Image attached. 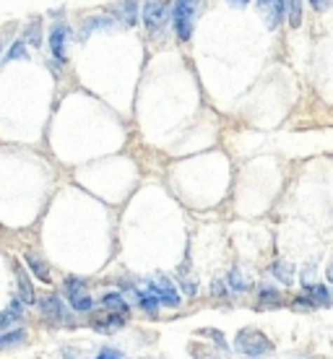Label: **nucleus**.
Returning a JSON list of instances; mask_svg holds the SVG:
<instances>
[{"instance_id": "f257e3e1", "label": "nucleus", "mask_w": 333, "mask_h": 359, "mask_svg": "<svg viewBox=\"0 0 333 359\" xmlns=\"http://www.w3.org/2000/svg\"><path fill=\"white\" fill-rule=\"evenodd\" d=\"M234 346H237L240 354L250 359H261L273 351V344L269 341V336L261 333L258 328H243V331L237 333V339H234Z\"/></svg>"}, {"instance_id": "f03ea898", "label": "nucleus", "mask_w": 333, "mask_h": 359, "mask_svg": "<svg viewBox=\"0 0 333 359\" xmlns=\"http://www.w3.org/2000/svg\"><path fill=\"white\" fill-rule=\"evenodd\" d=\"M201 0H175V8H172V21L177 29V36L182 42H188L193 36V21L198 16Z\"/></svg>"}, {"instance_id": "7ed1b4c3", "label": "nucleus", "mask_w": 333, "mask_h": 359, "mask_svg": "<svg viewBox=\"0 0 333 359\" xmlns=\"http://www.w3.org/2000/svg\"><path fill=\"white\" fill-rule=\"evenodd\" d=\"M141 16H144L146 29H162L172 16L170 0H144V8H141Z\"/></svg>"}, {"instance_id": "20e7f679", "label": "nucleus", "mask_w": 333, "mask_h": 359, "mask_svg": "<svg viewBox=\"0 0 333 359\" xmlns=\"http://www.w3.org/2000/svg\"><path fill=\"white\" fill-rule=\"evenodd\" d=\"M65 294H68V302H71L73 310H79V313H91L94 299H91L86 287H83V278H79V276L65 278Z\"/></svg>"}, {"instance_id": "39448f33", "label": "nucleus", "mask_w": 333, "mask_h": 359, "mask_svg": "<svg viewBox=\"0 0 333 359\" xmlns=\"http://www.w3.org/2000/svg\"><path fill=\"white\" fill-rule=\"evenodd\" d=\"M39 310H42V315H45L50 323L73 325V315L68 313V307L63 305V299H60L57 294L42 297V302H39Z\"/></svg>"}, {"instance_id": "423d86ee", "label": "nucleus", "mask_w": 333, "mask_h": 359, "mask_svg": "<svg viewBox=\"0 0 333 359\" xmlns=\"http://www.w3.org/2000/svg\"><path fill=\"white\" fill-rule=\"evenodd\" d=\"M149 292H151L154 297H156V302H162V305L167 307H180V294H177V289L172 287V281L170 278H164V276H154L149 278Z\"/></svg>"}, {"instance_id": "0eeeda50", "label": "nucleus", "mask_w": 333, "mask_h": 359, "mask_svg": "<svg viewBox=\"0 0 333 359\" xmlns=\"http://www.w3.org/2000/svg\"><path fill=\"white\" fill-rule=\"evenodd\" d=\"M258 13L263 16L269 29H279V24L287 16V3L284 0H258Z\"/></svg>"}, {"instance_id": "6e6552de", "label": "nucleus", "mask_w": 333, "mask_h": 359, "mask_svg": "<svg viewBox=\"0 0 333 359\" xmlns=\"http://www.w3.org/2000/svg\"><path fill=\"white\" fill-rule=\"evenodd\" d=\"M65 47H68V27L55 24L53 32H50V50L57 60H65Z\"/></svg>"}, {"instance_id": "1a4fd4ad", "label": "nucleus", "mask_w": 333, "mask_h": 359, "mask_svg": "<svg viewBox=\"0 0 333 359\" xmlns=\"http://www.w3.org/2000/svg\"><path fill=\"white\" fill-rule=\"evenodd\" d=\"M102 307H104V313L112 315H123V318L130 315V307H128L125 297L120 294V292H107V294L102 297Z\"/></svg>"}, {"instance_id": "9d476101", "label": "nucleus", "mask_w": 333, "mask_h": 359, "mask_svg": "<svg viewBox=\"0 0 333 359\" xmlns=\"http://www.w3.org/2000/svg\"><path fill=\"white\" fill-rule=\"evenodd\" d=\"M305 297H307V302L313 307H328L331 305V292L323 287V284H305Z\"/></svg>"}, {"instance_id": "9b49d317", "label": "nucleus", "mask_w": 333, "mask_h": 359, "mask_svg": "<svg viewBox=\"0 0 333 359\" xmlns=\"http://www.w3.org/2000/svg\"><path fill=\"white\" fill-rule=\"evenodd\" d=\"M16 284H18V297H21V305H34V287L29 281V273L24 269H16Z\"/></svg>"}, {"instance_id": "f8f14e48", "label": "nucleus", "mask_w": 333, "mask_h": 359, "mask_svg": "<svg viewBox=\"0 0 333 359\" xmlns=\"http://www.w3.org/2000/svg\"><path fill=\"white\" fill-rule=\"evenodd\" d=\"M125 320H128V318H123V315L107 313V315H100V318L94 320V328H97V331H102V333H112V331H117V328H123V325H125Z\"/></svg>"}, {"instance_id": "ddd939ff", "label": "nucleus", "mask_w": 333, "mask_h": 359, "mask_svg": "<svg viewBox=\"0 0 333 359\" xmlns=\"http://www.w3.org/2000/svg\"><path fill=\"white\" fill-rule=\"evenodd\" d=\"M115 16L125 24V27H135V16H138V0H125V3H117Z\"/></svg>"}, {"instance_id": "4468645a", "label": "nucleus", "mask_w": 333, "mask_h": 359, "mask_svg": "<svg viewBox=\"0 0 333 359\" xmlns=\"http://www.w3.org/2000/svg\"><path fill=\"white\" fill-rule=\"evenodd\" d=\"M271 276L287 287V284H292V281H294V266H292V263H287V261H276L273 266H271Z\"/></svg>"}, {"instance_id": "2eb2a0df", "label": "nucleus", "mask_w": 333, "mask_h": 359, "mask_svg": "<svg viewBox=\"0 0 333 359\" xmlns=\"http://www.w3.org/2000/svg\"><path fill=\"white\" fill-rule=\"evenodd\" d=\"M21 299H16V302H11L3 313H0V331H6V328H11V325L16 323V320H21Z\"/></svg>"}, {"instance_id": "dca6fc26", "label": "nucleus", "mask_w": 333, "mask_h": 359, "mask_svg": "<svg viewBox=\"0 0 333 359\" xmlns=\"http://www.w3.org/2000/svg\"><path fill=\"white\" fill-rule=\"evenodd\" d=\"M27 263L32 266V271H34L36 278H42L45 284H50V281H53V278H50V266H47V263L36 255V252H27Z\"/></svg>"}, {"instance_id": "f3484780", "label": "nucleus", "mask_w": 333, "mask_h": 359, "mask_svg": "<svg viewBox=\"0 0 333 359\" xmlns=\"http://www.w3.org/2000/svg\"><path fill=\"white\" fill-rule=\"evenodd\" d=\"M104 27H115V21L112 18H104V16H91L83 21V27H81V39H86V36L91 34V32H100V29Z\"/></svg>"}, {"instance_id": "a211bd4d", "label": "nucleus", "mask_w": 333, "mask_h": 359, "mask_svg": "<svg viewBox=\"0 0 333 359\" xmlns=\"http://www.w3.org/2000/svg\"><path fill=\"white\" fill-rule=\"evenodd\" d=\"M226 287L232 289V292H247L250 289V278L245 276L240 269H232L229 276H226Z\"/></svg>"}, {"instance_id": "6ab92c4d", "label": "nucleus", "mask_w": 333, "mask_h": 359, "mask_svg": "<svg viewBox=\"0 0 333 359\" xmlns=\"http://www.w3.org/2000/svg\"><path fill=\"white\" fill-rule=\"evenodd\" d=\"M258 299H261V307H279L281 305V292L279 289L263 284L261 292H258Z\"/></svg>"}, {"instance_id": "aec40b11", "label": "nucleus", "mask_w": 333, "mask_h": 359, "mask_svg": "<svg viewBox=\"0 0 333 359\" xmlns=\"http://www.w3.org/2000/svg\"><path fill=\"white\" fill-rule=\"evenodd\" d=\"M287 3V18H289V27L297 29L302 24V0H284Z\"/></svg>"}, {"instance_id": "412c9836", "label": "nucleus", "mask_w": 333, "mask_h": 359, "mask_svg": "<svg viewBox=\"0 0 333 359\" xmlns=\"http://www.w3.org/2000/svg\"><path fill=\"white\" fill-rule=\"evenodd\" d=\"M18 57H29L27 42H24V39H16V42H13V47L6 53V63H8V60H18Z\"/></svg>"}, {"instance_id": "4be33fe9", "label": "nucleus", "mask_w": 333, "mask_h": 359, "mask_svg": "<svg viewBox=\"0 0 333 359\" xmlns=\"http://www.w3.org/2000/svg\"><path fill=\"white\" fill-rule=\"evenodd\" d=\"M32 42V45L34 47H39L42 45V34H39V29H36V21H32V24H29V29H27V34H24V42Z\"/></svg>"}, {"instance_id": "5701e85b", "label": "nucleus", "mask_w": 333, "mask_h": 359, "mask_svg": "<svg viewBox=\"0 0 333 359\" xmlns=\"http://www.w3.org/2000/svg\"><path fill=\"white\" fill-rule=\"evenodd\" d=\"M97 359H125L120 349H112V346H104V349L97 354Z\"/></svg>"}, {"instance_id": "b1692460", "label": "nucleus", "mask_w": 333, "mask_h": 359, "mask_svg": "<svg viewBox=\"0 0 333 359\" xmlns=\"http://www.w3.org/2000/svg\"><path fill=\"white\" fill-rule=\"evenodd\" d=\"M331 3H333V0H310V6H313L315 11H325Z\"/></svg>"}, {"instance_id": "393cba45", "label": "nucleus", "mask_w": 333, "mask_h": 359, "mask_svg": "<svg viewBox=\"0 0 333 359\" xmlns=\"http://www.w3.org/2000/svg\"><path fill=\"white\" fill-rule=\"evenodd\" d=\"M63 359H83V354L79 349H71V346H68V349L63 351Z\"/></svg>"}, {"instance_id": "a878e982", "label": "nucleus", "mask_w": 333, "mask_h": 359, "mask_svg": "<svg viewBox=\"0 0 333 359\" xmlns=\"http://www.w3.org/2000/svg\"><path fill=\"white\" fill-rule=\"evenodd\" d=\"M325 276H328V281L333 284V261L328 263V271H325Z\"/></svg>"}, {"instance_id": "bb28decb", "label": "nucleus", "mask_w": 333, "mask_h": 359, "mask_svg": "<svg viewBox=\"0 0 333 359\" xmlns=\"http://www.w3.org/2000/svg\"><path fill=\"white\" fill-rule=\"evenodd\" d=\"M229 3H234V6H247L250 0H229Z\"/></svg>"}, {"instance_id": "cd10ccee", "label": "nucleus", "mask_w": 333, "mask_h": 359, "mask_svg": "<svg viewBox=\"0 0 333 359\" xmlns=\"http://www.w3.org/2000/svg\"><path fill=\"white\" fill-rule=\"evenodd\" d=\"M0 50H3V42H0Z\"/></svg>"}]
</instances>
